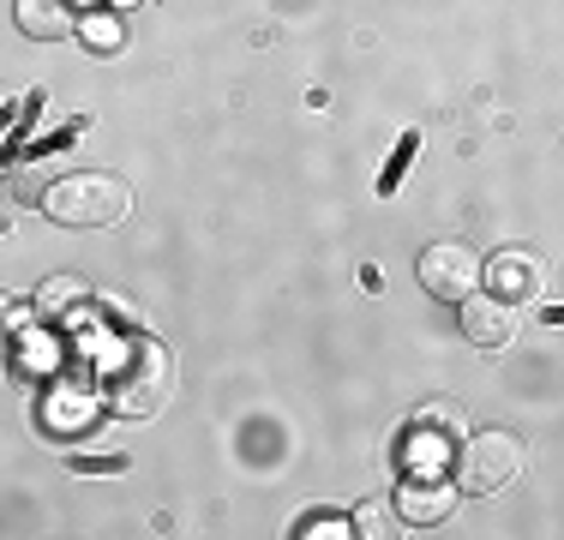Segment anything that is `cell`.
Wrapping results in <instances>:
<instances>
[{"label":"cell","mask_w":564,"mask_h":540,"mask_svg":"<svg viewBox=\"0 0 564 540\" xmlns=\"http://www.w3.org/2000/svg\"><path fill=\"white\" fill-rule=\"evenodd\" d=\"M43 210L66 228H115L132 210V186L120 174H66L43 186Z\"/></svg>","instance_id":"cell-1"},{"label":"cell","mask_w":564,"mask_h":540,"mask_svg":"<svg viewBox=\"0 0 564 540\" xmlns=\"http://www.w3.org/2000/svg\"><path fill=\"white\" fill-rule=\"evenodd\" d=\"M522 468H529V451H522V439L505 426L468 432V439L456 444V486H463V493H499V486L522 480Z\"/></svg>","instance_id":"cell-2"},{"label":"cell","mask_w":564,"mask_h":540,"mask_svg":"<svg viewBox=\"0 0 564 540\" xmlns=\"http://www.w3.org/2000/svg\"><path fill=\"white\" fill-rule=\"evenodd\" d=\"M169 390H174V360H169V348L163 343H132V360L115 372V390H109V402H115V414H132V421H144V414H156L169 402Z\"/></svg>","instance_id":"cell-3"},{"label":"cell","mask_w":564,"mask_h":540,"mask_svg":"<svg viewBox=\"0 0 564 540\" xmlns=\"http://www.w3.org/2000/svg\"><path fill=\"white\" fill-rule=\"evenodd\" d=\"M414 270H421V289H426V294L456 301V306H463L468 294L480 289V277H487V264H480V252L468 247V240H433Z\"/></svg>","instance_id":"cell-4"},{"label":"cell","mask_w":564,"mask_h":540,"mask_svg":"<svg viewBox=\"0 0 564 540\" xmlns=\"http://www.w3.org/2000/svg\"><path fill=\"white\" fill-rule=\"evenodd\" d=\"M463 336L480 348H505L510 336H522L517 301H505V294H468L463 301Z\"/></svg>","instance_id":"cell-5"},{"label":"cell","mask_w":564,"mask_h":540,"mask_svg":"<svg viewBox=\"0 0 564 540\" xmlns=\"http://www.w3.org/2000/svg\"><path fill=\"white\" fill-rule=\"evenodd\" d=\"M487 282L505 294V301H534V294H546V264H541V252L510 247L487 264Z\"/></svg>","instance_id":"cell-6"},{"label":"cell","mask_w":564,"mask_h":540,"mask_svg":"<svg viewBox=\"0 0 564 540\" xmlns=\"http://www.w3.org/2000/svg\"><path fill=\"white\" fill-rule=\"evenodd\" d=\"M456 493L463 486H451V480H438V475H414V480H402V493H397V510H402V522H445L451 510H456Z\"/></svg>","instance_id":"cell-7"},{"label":"cell","mask_w":564,"mask_h":540,"mask_svg":"<svg viewBox=\"0 0 564 540\" xmlns=\"http://www.w3.org/2000/svg\"><path fill=\"white\" fill-rule=\"evenodd\" d=\"M19 24L36 43H61V36L78 31V12H73V0H19Z\"/></svg>","instance_id":"cell-8"},{"label":"cell","mask_w":564,"mask_h":540,"mask_svg":"<svg viewBox=\"0 0 564 540\" xmlns=\"http://www.w3.org/2000/svg\"><path fill=\"white\" fill-rule=\"evenodd\" d=\"M414 426L451 444V439H463V432H468V414H463V402H451V397H426L421 409H414Z\"/></svg>","instance_id":"cell-9"},{"label":"cell","mask_w":564,"mask_h":540,"mask_svg":"<svg viewBox=\"0 0 564 540\" xmlns=\"http://www.w3.org/2000/svg\"><path fill=\"white\" fill-rule=\"evenodd\" d=\"M85 301H90V282L85 277H55V282L36 289V313H43V318H61V313H73V306H85Z\"/></svg>","instance_id":"cell-10"},{"label":"cell","mask_w":564,"mask_h":540,"mask_svg":"<svg viewBox=\"0 0 564 540\" xmlns=\"http://www.w3.org/2000/svg\"><path fill=\"white\" fill-rule=\"evenodd\" d=\"M355 534H367V540H397V534H402V510H391V505H360V510H355Z\"/></svg>","instance_id":"cell-11"},{"label":"cell","mask_w":564,"mask_h":540,"mask_svg":"<svg viewBox=\"0 0 564 540\" xmlns=\"http://www.w3.org/2000/svg\"><path fill=\"white\" fill-rule=\"evenodd\" d=\"M414 151H421V132H402L397 156L384 162V174H379V193H397V186H402V169H409V162H414Z\"/></svg>","instance_id":"cell-12"},{"label":"cell","mask_w":564,"mask_h":540,"mask_svg":"<svg viewBox=\"0 0 564 540\" xmlns=\"http://www.w3.org/2000/svg\"><path fill=\"white\" fill-rule=\"evenodd\" d=\"M78 31H85V43L97 48V54H115V48H120V24L109 19V12H97V19H85Z\"/></svg>","instance_id":"cell-13"},{"label":"cell","mask_w":564,"mask_h":540,"mask_svg":"<svg viewBox=\"0 0 564 540\" xmlns=\"http://www.w3.org/2000/svg\"><path fill=\"white\" fill-rule=\"evenodd\" d=\"M301 534H306V540H318V534H330V540H337V534H355V529H348V522H337V517H313Z\"/></svg>","instance_id":"cell-14"},{"label":"cell","mask_w":564,"mask_h":540,"mask_svg":"<svg viewBox=\"0 0 564 540\" xmlns=\"http://www.w3.org/2000/svg\"><path fill=\"white\" fill-rule=\"evenodd\" d=\"M115 7H132V0H115Z\"/></svg>","instance_id":"cell-15"}]
</instances>
